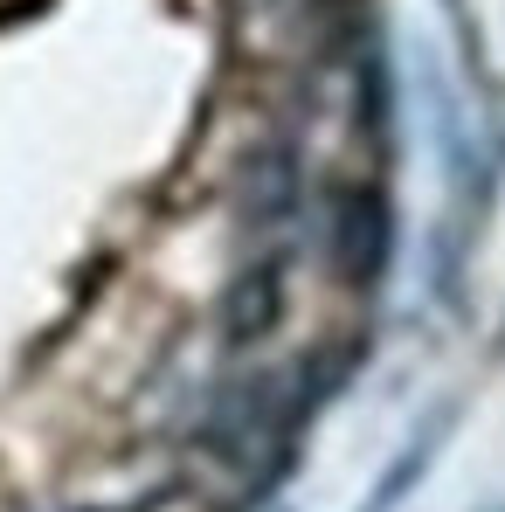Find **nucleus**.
<instances>
[{"instance_id": "nucleus-1", "label": "nucleus", "mask_w": 505, "mask_h": 512, "mask_svg": "<svg viewBox=\"0 0 505 512\" xmlns=\"http://www.w3.org/2000/svg\"><path fill=\"white\" fill-rule=\"evenodd\" d=\"M450 423H457V409H429V416H422V429L402 443V457L374 478V492H367V506H360V512H402V506H409V492L429 478V464H436V450H443Z\"/></svg>"}, {"instance_id": "nucleus-2", "label": "nucleus", "mask_w": 505, "mask_h": 512, "mask_svg": "<svg viewBox=\"0 0 505 512\" xmlns=\"http://www.w3.org/2000/svg\"><path fill=\"white\" fill-rule=\"evenodd\" d=\"M333 256H339V270H353L360 284L381 270V256H388V215H381L374 194H339V208H333Z\"/></svg>"}, {"instance_id": "nucleus-3", "label": "nucleus", "mask_w": 505, "mask_h": 512, "mask_svg": "<svg viewBox=\"0 0 505 512\" xmlns=\"http://www.w3.org/2000/svg\"><path fill=\"white\" fill-rule=\"evenodd\" d=\"M270 319H277V270H250L236 284V298H229V333L236 340H256Z\"/></svg>"}]
</instances>
